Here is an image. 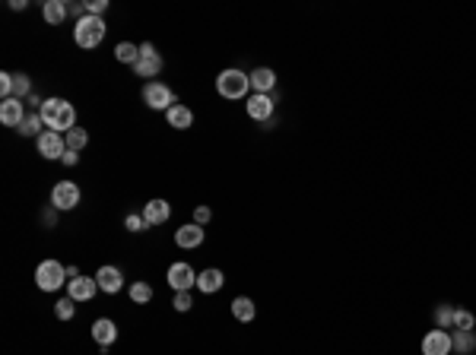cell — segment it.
<instances>
[{"mask_svg":"<svg viewBox=\"0 0 476 355\" xmlns=\"http://www.w3.org/2000/svg\"><path fill=\"white\" fill-rule=\"evenodd\" d=\"M108 10V0H86V16H102Z\"/></svg>","mask_w":476,"mask_h":355,"instance_id":"34","label":"cell"},{"mask_svg":"<svg viewBox=\"0 0 476 355\" xmlns=\"http://www.w3.org/2000/svg\"><path fill=\"white\" fill-rule=\"evenodd\" d=\"M64 140H67V150L80 152L86 143H89V133H86L83 127H73V130H70V133H64Z\"/></svg>","mask_w":476,"mask_h":355,"instance_id":"28","label":"cell"},{"mask_svg":"<svg viewBox=\"0 0 476 355\" xmlns=\"http://www.w3.org/2000/svg\"><path fill=\"white\" fill-rule=\"evenodd\" d=\"M26 102H22V99H3V102H0V124H3V127H16L20 130L22 127V121H26Z\"/></svg>","mask_w":476,"mask_h":355,"instance_id":"12","label":"cell"},{"mask_svg":"<svg viewBox=\"0 0 476 355\" xmlns=\"http://www.w3.org/2000/svg\"><path fill=\"white\" fill-rule=\"evenodd\" d=\"M42 222H45V226H48V229H55V222H57V210H55V206L42 212Z\"/></svg>","mask_w":476,"mask_h":355,"instance_id":"37","label":"cell"},{"mask_svg":"<svg viewBox=\"0 0 476 355\" xmlns=\"http://www.w3.org/2000/svg\"><path fill=\"white\" fill-rule=\"evenodd\" d=\"M45 121H42V115H38V111H29V115H26V121H22V127H20V133H22V137H35V140H38V137H42V133H45Z\"/></svg>","mask_w":476,"mask_h":355,"instance_id":"25","label":"cell"},{"mask_svg":"<svg viewBox=\"0 0 476 355\" xmlns=\"http://www.w3.org/2000/svg\"><path fill=\"white\" fill-rule=\"evenodd\" d=\"M105 32H108V26H105L102 16H83V20L73 26V41L80 45V48L92 51L105 41Z\"/></svg>","mask_w":476,"mask_h":355,"instance_id":"3","label":"cell"},{"mask_svg":"<svg viewBox=\"0 0 476 355\" xmlns=\"http://www.w3.org/2000/svg\"><path fill=\"white\" fill-rule=\"evenodd\" d=\"M38 115H42L45 127L55 130V133H70V130L76 127V108L61 96L45 99V105L38 108Z\"/></svg>","mask_w":476,"mask_h":355,"instance_id":"1","label":"cell"},{"mask_svg":"<svg viewBox=\"0 0 476 355\" xmlns=\"http://www.w3.org/2000/svg\"><path fill=\"white\" fill-rule=\"evenodd\" d=\"M42 16L48 26H64V20L70 16V7L64 0H45L42 3Z\"/></svg>","mask_w":476,"mask_h":355,"instance_id":"21","label":"cell"},{"mask_svg":"<svg viewBox=\"0 0 476 355\" xmlns=\"http://www.w3.org/2000/svg\"><path fill=\"white\" fill-rule=\"evenodd\" d=\"M10 10H26V0H10Z\"/></svg>","mask_w":476,"mask_h":355,"instance_id":"39","label":"cell"},{"mask_svg":"<svg viewBox=\"0 0 476 355\" xmlns=\"http://www.w3.org/2000/svg\"><path fill=\"white\" fill-rule=\"evenodd\" d=\"M92 340H96V346H115V340H117V327H115V321H108V317H99L96 324H92Z\"/></svg>","mask_w":476,"mask_h":355,"instance_id":"19","label":"cell"},{"mask_svg":"<svg viewBox=\"0 0 476 355\" xmlns=\"http://www.w3.org/2000/svg\"><path fill=\"white\" fill-rule=\"evenodd\" d=\"M137 57H140V45H134V41H117L115 45V61H121V64H137Z\"/></svg>","mask_w":476,"mask_h":355,"instance_id":"24","label":"cell"},{"mask_svg":"<svg viewBox=\"0 0 476 355\" xmlns=\"http://www.w3.org/2000/svg\"><path fill=\"white\" fill-rule=\"evenodd\" d=\"M61 162H64V165H67V168H70V165H76V162H80V152L67 150V152H64V159H61Z\"/></svg>","mask_w":476,"mask_h":355,"instance_id":"38","label":"cell"},{"mask_svg":"<svg viewBox=\"0 0 476 355\" xmlns=\"http://www.w3.org/2000/svg\"><path fill=\"white\" fill-rule=\"evenodd\" d=\"M248 89H251V73H245V70L229 67L216 76V92H219L222 99H232V102L248 99Z\"/></svg>","mask_w":476,"mask_h":355,"instance_id":"2","label":"cell"},{"mask_svg":"<svg viewBox=\"0 0 476 355\" xmlns=\"http://www.w3.org/2000/svg\"><path fill=\"white\" fill-rule=\"evenodd\" d=\"M203 241H207V232H203V226H197V222H187V226L175 229V245H178L181 251H197Z\"/></svg>","mask_w":476,"mask_h":355,"instance_id":"10","label":"cell"},{"mask_svg":"<svg viewBox=\"0 0 476 355\" xmlns=\"http://www.w3.org/2000/svg\"><path fill=\"white\" fill-rule=\"evenodd\" d=\"M127 295H131L134 305H150L152 301V286L150 282H134V286L127 289Z\"/></svg>","mask_w":476,"mask_h":355,"instance_id":"26","label":"cell"},{"mask_svg":"<svg viewBox=\"0 0 476 355\" xmlns=\"http://www.w3.org/2000/svg\"><path fill=\"white\" fill-rule=\"evenodd\" d=\"M232 317L238 324H251L257 317V305L248 298V295H238V298L232 301Z\"/></svg>","mask_w":476,"mask_h":355,"instance_id":"23","label":"cell"},{"mask_svg":"<svg viewBox=\"0 0 476 355\" xmlns=\"http://www.w3.org/2000/svg\"><path fill=\"white\" fill-rule=\"evenodd\" d=\"M454 311H457V307H451V305H438V307H435V327H438V330H451V327H454Z\"/></svg>","mask_w":476,"mask_h":355,"instance_id":"27","label":"cell"},{"mask_svg":"<svg viewBox=\"0 0 476 355\" xmlns=\"http://www.w3.org/2000/svg\"><path fill=\"white\" fill-rule=\"evenodd\" d=\"M73 314H76L73 298H61V301H55V317H57V321H73Z\"/></svg>","mask_w":476,"mask_h":355,"instance_id":"31","label":"cell"},{"mask_svg":"<svg viewBox=\"0 0 476 355\" xmlns=\"http://www.w3.org/2000/svg\"><path fill=\"white\" fill-rule=\"evenodd\" d=\"M166 121H168V127H175V130H187L194 124V111L187 108V105H172V108L166 111Z\"/></svg>","mask_w":476,"mask_h":355,"instance_id":"22","label":"cell"},{"mask_svg":"<svg viewBox=\"0 0 476 355\" xmlns=\"http://www.w3.org/2000/svg\"><path fill=\"white\" fill-rule=\"evenodd\" d=\"M51 206H55L57 212L76 210V206H80V187H76L73 181H57V184L51 187Z\"/></svg>","mask_w":476,"mask_h":355,"instance_id":"6","label":"cell"},{"mask_svg":"<svg viewBox=\"0 0 476 355\" xmlns=\"http://www.w3.org/2000/svg\"><path fill=\"white\" fill-rule=\"evenodd\" d=\"M32 96V80H29L26 73H13V99H26Z\"/></svg>","mask_w":476,"mask_h":355,"instance_id":"29","label":"cell"},{"mask_svg":"<svg viewBox=\"0 0 476 355\" xmlns=\"http://www.w3.org/2000/svg\"><path fill=\"white\" fill-rule=\"evenodd\" d=\"M134 73L137 76H159L162 73V55L156 51V45H140V57H137V64H134Z\"/></svg>","mask_w":476,"mask_h":355,"instance_id":"8","label":"cell"},{"mask_svg":"<svg viewBox=\"0 0 476 355\" xmlns=\"http://www.w3.org/2000/svg\"><path fill=\"white\" fill-rule=\"evenodd\" d=\"M451 352L476 355V330H451Z\"/></svg>","mask_w":476,"mask_h":355,"instance_id":"17","label":"cell"},{"mask_svg":"<svg viewBox=\"0 0 476 355\" xmlns=\"http://www.w3.org/2000/svg\"><path fill=\"white\" fill-rule=\"evenodd\" d=\"M251 89H254V92H261V96H270V92L276 89V73L270 67L251 70Z\"/></svg>","mask_w":476,"mask_h":355,"instance_id":"20","label":"cell"},{"mask_svg":"<svg viewBox=\"0 0 476 355\" xmlns=\"http://www.w3.org/2000/svg\"><path fill=\"white\" fill-rule=\"evenodd\" d=\"M419 349H422V355H451V333L448 330H428L426 336H422V342H419Z\"/></svg>","mask_w":476,"mask_h":355,"instance_id":"11","label":"cell"},{"mask_svg":"<svg viewBox=\"0 0 476 355\" xmlns=\"http://www.w3.org/2000/svg\"><path fill=\"white\" fill-rule=\"evenodd\" d=\"M451 330H476L473 311H467V307H457V311H454V327H451Z\"/></svg>","mask_w":476,"mask_h":355,"instance_id":"30","label":"cell"},{"mask_svg":"<svg viewBox=\"0 0 476 355\" xmlns=\"http://www.w3.org/2000/svg\"><path fill=\"white\" fill-rule=\"evenodd\" d=\"M166 280H168V286H172L175 292H191V289L197 286V273H194V266L185 263V260H178V263L168 266Z\"/></svg>","mask_w":476,"mask_h":355,"instance_id":"9","label":"cell"},{"mask_svg":"<svg viewBox=\"0 0 476 355\" xmlns=\"http://www.w3.org/2000/svg\"><path fill=\"white\" fill-rule=\"evenodd\" d=\"M210 219H213V210H210V206H197V210H194V222H197V226H207Z\"/></svg>","mask_w":476,"mask_h":355,"instance_id":"36","label":"cell"},{"mask_svg":"<svg viewBox=\"0 0 476 355\" xmlns=\"http://www.w3.org/2000/svg\"><path fill=\"white\" fill-rule=\"evenodd\" d=\"M172 305H175V311H178V314H187V311L194 307V295L191 292H178Z\"/></svg>","mask_w":476,"mask_h":355,"instance_id":"32","label":"cell"},{"mask_svg":"<svg viewBox=\"0 0 476 355\" xmlns=\"http://www.w3.org/2000/svg\"><path fill=\"white\" fill-rule=\"evenodd\" d=\"M273 108H276V96H261V92H251L248 102H245L248 117H251V121H257V124H270V121H273Z\"/></svg>","mask_w":476,"mask_h":355,"instance_id":"7","label":"cell"},{"mask_svg":"<svg viewBox=\"0 0 476 355\" xmlns=\"http://www.w3.org/2000/svg\"><path fill=\"white\" fill-rule=\"evenodd\" d=\"M67 282V266L57 263V260H42L35 266V286L42 292H57V289Z\"/></svg>","mask_w":476,"mask_h":355,"instance_id":"4","label":"cell"},{"mask_svg":"<svg viewBox=\"0 0 476 355\" xmlns=\"http://www.w3.org/2000/svg\"><path fill=\"white\" fill-rule=\"evenodd\" d=\"M140 216L146 219V226H162V222H168V216H172V203L156 197V200H150V203L143 206Z\"/></svg>","mask_w":476,"mask_h":355,"instance_id":"16","label":"cell"},{"mask_svg":"<svg viewBox=\"0 0 476 355\" xmlns=\"http://www.w3.org/2000/svg\"><path fill=\"white\" fill-rule=\"evenodd\" d=\"M0 96L13 99V73H0Z\"/></svg>","mask_w":476,"mask_h":355,"instance_id":"35","label":"cell"},{"mask_svg":"<svg viewBox=\"0 0 476 355\" xmlns=\"http://www.w3.org/2000/svg\"><path fill=\"white\" fill-rule=\"evenodd\" d=\"M124 229H127V232L137 235V232H143V229H150V226H146V219L140 216V212H131V216L124 219Z\"/></svg>","mask_w":476,"mask_h":355,"instance_id":"33","label":"cell"},{"mask_svg":"<svg viewBox=\"0 0 476 355\" xmlns=\"http://www.w3.org/2000/svg\"><path fill=\"white\" fill-rule=\"evenodd\" d=\"M140 96H143V102L150 105L152 111H168V108H172V105H178V99H175V92L166 86V82H159V80H150V82H146V86H143V92H140Z\"/></svg>","mask_w":476,"mask_h":355,"instance_id":"5","label":"cell"},{"mask_svg":"<svg viewBox=\"0 0 476 355\" xmlns=\"http://www.w3.org/2000/svg\"><path fill=\"white\" fill-rule=\"evenodd\" d=\"M96 289H99L96 276H76V280L67 282V298H73V301H89V298H96Z\"/></svg>","mask_w":476,"mask_h":355,"instance_id":"15","label":"cell"},{"mask_svg":"<svg viewBox=\"0 0 476 355\" xmlns=\"http://www.w3.org/2000/svg\"><path fill=\"white\" fill-rule=\"evenodd\" d=\"M35 143H38V156L42 159H64V152H67V140H64V133H55V130H45Z\"/></svg>","mask_w":476,"mask_h":355,"instance_id":"13","label":"cell"},{"mask_svg":"<svg viewBox=\"0 0 476 355\" xmlns=\"http://www.w3.org/2000/svg\"><path fill=\"white\" fill-rule=\"evenodd\" d=\"M222 282H226L222 270H216V266H210V270H201V273H197V292L213 295V292H219V289H222Z\"/></svg>","mask_w":476,"mask_h":355,"instance_id":"18","label":"cell"},{"mask_svg":"<svg viewBox=\"0 0 476 355\" xmlns=\"http://www.w3.org/2000/svg\"><path fill=\"white\" fill-rule=\"evenodd\" d=\"M96 282H99V292H105V295H115V292H121V286H124V273H121L117 266L105 263V266H99Z\"/></svg>","mask_w":476,"mask_h":355,"instance_id":"14","label":"cell"}]
</instances>
